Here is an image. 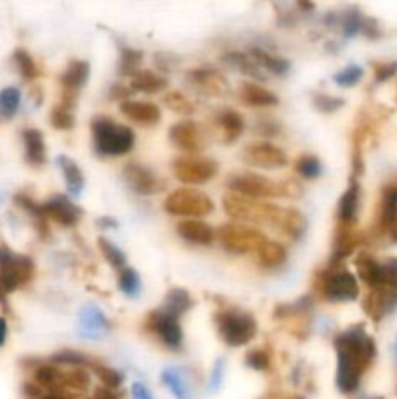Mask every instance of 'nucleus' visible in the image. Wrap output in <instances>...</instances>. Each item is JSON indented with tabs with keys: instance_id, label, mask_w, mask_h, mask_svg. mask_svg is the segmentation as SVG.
Masks as SVG:
<instances>
[{
	"instance_id": "f257e3e1",
	"label": "nucleus",
	"mask_w": 397,
	"mask_h": 399,
	"mask_svg": "<svg viewBox=\"0 0 397 399\" xmlns=\"http://www.w3.org/2000/svg\"><path fill=\"white\" fill-rule=\"evenodd\" d=\"M335 350H337V388L343 393L357 391L364 370L372 364L376 357L374 339L368 337L362 325L339 333L335 337Z\"/></svg>"
},
{
	"instance_id": "f03ea898",
	"label": "nucleus",
	"mask_w": 397,
	"mask_h": 399,
	"mask_svg": "<svg viewBox=\"0 0 397 399\" xmlns=\"http://www.w3.org/2000/svg\"><path fill=\"white\" fill-rule=\"evenodd\" d=\"M94 148L99 156H121L127 154L135 144V135L129 127L117 125L110 117H96L92 121Z\"/></svg>"
},
{
	"instance_id": "7ed1b4c3",
	"label": "nucleus",
	"mask_w": 397,
	"mask_h": 399,
	"mask_svg": "<svg viewBox=\"0 0 397 399\" xmlns=\"http://www.w3.org/2000/svg\"><path fill=\"white\" fill-rule=\"evenodd\" d=\"M224 210L232 219L267 224L271 228H277L280 214H282V207L261 203L257 199H249V197H244V195H238V193L224 195Z\"/></svg>"
},
{
	"instance_id": "20e7f679",
	"label": "nucleus",
	"mask_w": 397,
	"mask_h": 399,
	"mask_svg": "<svg viewBox=\"0 0 397 399\" xmlns=\"http://www.w3.org/2000/svg\"><path fill=\"white\" fill-rule=\"evenodd\" d=\"M214 321H217L220 337L230 347H242L253 339L257 333V321L249 312H244V309H220Z\"/></svg>"
},
{
	"instance_id": "39448f33",
	"label": "nucleus",
	"mask_w": 397,
	"mask_h": 399,
	"mask_svg": "<svg viewBox=\"0 0 397 399\" xmlns=\"http://www.w3.org/2000/svg\"><path fill=\"white\" fill-rule=\"evenodd\" d=\"M164 209L168 210L174 217H207L214 209V203L207 193L198 189H189V187H181L169 193Z\"/></svg>"
},
{
	"instance_id": "423d86ee",
	"label": "nucleus",
	"mask_w": 397,
	"mask_h": 399,
	"mask_svg": "<svg viewBox=\"0 0 397 399\" xmlns=\"http://www.w3.org/2000/svg\"><path fill=\"white\" fill-rule=\"evenodd\" d=\"M33 277V261L0 246V287L4 292L20 289Z\"/></svg>"
},
{
	"instance_id": "0eeeda50",
	"label": "nucleus",
	"mask_w": 397,
	"mask_h": 399,
	"mask_svg": "<svg viewBox=\"0 0 397 399\" xmlns=\"http://www.w3.org/2000/svg\"><path fill=\"white\" fill-rule=\"evenodd\" d=\"M228 187L249 199L285 197V181H273L257 173H234L228 180Z\"/></svg>"
},
{
	"instance_id": "6e6552de",
	"label": "nucleus",
	"mask_w": 397,
	"mask_h": 399,
	"mask_svg": "<svg viewBox=\"0 0 397 399\" xmlns=\"http://www.w3.org/2000/svg\"><path fill=\"white\" fill-rule=\"evenodd\" d=\"M222 248L230 253H249L257 251L267 238L259 230L246 226V224H224L217 232Z\"/></svg>"
},
{
	"instance_id": "1a4fd4ad",
	"label": "nucleus",
	"mask_w": 397,
	"mask_h": 399,
	"mask_svg": "<svg viewBox=\"0 0 397 399\" xmlns=\"http://www.w3.org/2000/svg\"><path fill=\"white\" fill-rule=\"evenodd\" d=\"M174 176L178 178L181 183H189V185H201L212 180L219 173V164L214 160L203 158V156H179L174 160Z\"/></svg>"
},
{
	"instance_id": "9d476101",
	"label": "nucleus",
	"mask_w": 397,
	"mask_h": 399,
	"mask_svg": "<svg viewBox=\"0 0 397 399\" xmlns=\"http://www.w3.org/2000/svg\"><path fill=\"white\" fill-rule=\"evenodd\" d=\"M321 294L329 302H348L358 296V285L355 275L348 271H326L321 279Z\"/></svg>"
},
{
	"instance_id": "9b49d317",
	"label": "nucleus",
	"mask_w": 397,
	"mask_h": 399,
	"mask_svg": "<svg viewBox=\"0 0 397 399\" xmlns=\"http://www.w3.org/2000/svg\"><path fill=\"white\" fill-rule=\"evenodd\" d=\"M146 330L152 331L168 349L178 350L183 343V333L179 328V319L168 316L166 312L156 309L146 318Z\"/></svg>"
},
{
	"instance_id": "f8f14e48",
	"label": "nucleus",
	"mask_w": 397,
	"mask_h": 399,
	"mask_svg": "<svg viewBox=\"0 0 397 399\" xmlns=\"http://www.w3.org/2000/svg\"><path fill=\"white\" fill-rule=\"evenodd\" d=\"M123 178L129 183L130 189L140 195H154L164 189V181L156 176V171H152L142 164H127L123 170Z\"/></svg>"
},
{
	"instance_id": "ddd939ff",
	"label": "nucleus",
	"mask_w": 397,
	"mask_h": 399,
	"mask_svg": "<svg viewBox=\"0 0 397 399\" xmlns=\"http://www.w3.org/2000/svg\"><path fill=\"white\" fill-rule=\"evenodd\" d=\"M189 84L203 96H226L230 92L228 80L214 69H193L187 72Z\"/></svg>"
},
{
	"instance_id": "4468645a",
	"label": "nucleus",
	"mask_w": 397,
	"mask_h": 399,
	"mask_svg": "<svg viewBox=\"0 0 397 399\" xmlns=\"http://www.w3.org/2000/svg\"><path fill=\"white\" fill-rule=\"evenodd\" d=\"M41 209H43V217L47 220H55L59 222L60 226H76L82 219V210L76 207L70 199H67L65 195H55L49 201L41 203Z\"/></svg>"
},
{
	"instance_id": "2eb2a0df",
	"label": "nucleus",
	"mask_w": 397,
	"mask_h": 399,
	"mask_svg": "<svg viewBox=\"0 0 397 399\" xmlns=\"http://www.w3.org/2000/svg\"><path fill=\"white\" fill-rule=\"evenodd\" d=\"M244 160L257 168H282L287 164V154L275 144L255 142L244 150Z\"/></svg>"
},
{
	"instance_id": "dca6fc26",
	"label": "nucleus",
	"mask_w": 397,
	"mask_h": 399,
	"mask_svg": "<svg viewBox=\"0 0 397 399\" xmlns=\"http://www.w3.org/2000/svg\"><path fill=\"white\" fill-rule=\"evenodd\" d=\"M169 140H171L178 148L185 150V152H198V150L205 148V144H207L203 130H201V127H198L197 123H193V121L176 123V125L169 129Z\"/></svg>"
},
{
	"instance_id": "f3484780",
	"label": "nucleus",
	"mask_w": 397,
	"mask_h": 399,
	"mask_svg": "<svg viewBox=\"0 0 397 399\" xmlns=\"http://www.w3.org/2000/svg\"><path fill=\"white\" fill-rule=\"evenodd\" d=\"M108 330H110V321L98 306L86 304L84 308L80 309V333H82V337L98 339Z\"/></svg>"
},
{
	"instance_id": "a211bd4d",
	"label": "nucleus",
	"mask_w": 397,
	"mask_h": 399,
	"mask_svg": "<svg viewBox=\"0 0 397 399\" xmlns=\"http://www.w3.org/2000/svg\"><path fill=\"white\" fill-rule=\"evenodd\" d=\"M396 306L397 292L389 289L372 290L364 300V309L368 312V316H372L374 319H380L382 316L389 314L391 309H396Z\"/></svg>"
},
{
	"instance_id": "6ab92c4d",
	"label": "nucleus",
	"mask_w": 397,
	"mask_h": 399,
	"mask_svg": "<svg viewBox=\"0 0 397 399\" xmlns=\"http://www.w3.org/2000/svg\"><path fill=\"white\" fill-rule=\"evenodd\" d=\"M178 234L183 239L198 246H209L214 241L217 232L210 228L207 222L203 220H183L178 224Z\"/></svg>"
},
{
	"instance_id": "aec40b11",
	"label": "nucleus",
	"mask_w": 397,
	"mask_h": 399,
	"mask_svg": "<svg viewBox=\"0 0 397 399\" xmlns=\"http://www.w3.org/2000/svg\"><path fill=\"white\" fill-rule=\"evenodd\" d=\"M121 111L125 117H129L135 123H142V125H156L160 121L158 105L149 103V101H129L125 100L121 103Z\"/></svg>"
},
{
	"instance_id": "412c9836",
	"label": "nucleus",
	"mask_w": 397,
	"mask_h": 399,
	"mask_svg": "<svg viewBox=\"0 0 397 399\" xmlns=\"http://www.w3.org/2000/svg\"><path fill=\"white\" fill-rule=\"evenodd\" d=\"M214 119H217V125H219L220 135H222L224 142H236L242 137L246 123H244L238 111L230 110V108H222L217 113Z\"/></svg>"
},
{
	"instance_id": "4be33fe9",
	"label": "nucleus",
	"mask_w": 397,
	"mask_h": 399,
	"mask_svg": "<svg viewBox=\"0 0 397 399\" xmlns=\"http://www.w3.org/2000/svg\"><path fill=\"white\" fill-rule=\"evenodd\" d=\"M239 98H242V101H246L248 105H253V108H271V105L278 103V98L273 92L259 86V84H253V82H242Z\"/></svg>"
},
{
	"instance_id": "5701e85b",
	"label": "nucleus",
	"mask_w": 397,
	"mask_h": 399,
	"mask_svg": "<svg viewBox=\"0 0 397 399\" xmlns=\"http://www.w3.org/2000/svg\"><path fill=\"white\" fill-rule=\"evenodd\" d=\"M358 207H360V187L357 181H353L339 201V222L345 226H353L357 222Z\"/></svg>"
},
{
	"instance_id": "b1692460",
	"label": "nucleus",
	"mask_w": 397,
	"mask_h": 399,
	"mask_svg": "<svg viewBox=\"0 0 397 399\" xmlns=\"http://www.w3.org/2000/svg\"><path fill=\"white\" fill-rule=\"evenodd\" d=\"M357 271L358 277L364 280L370 289H384V269L372 255L360 253L357 257Z\"/></svg>"
},
{
	"instance_id": "393cba45",
	"label": "nucleus",
	"mask_w": 397,
	"mask_h": 399,
	"mask_svg": "<svg viewBox=\"0 0 397 399\" xmlns=\"http://www.w3.org/2000/svg\"><path fill=\"white\" fill-rule=\"evenodd\" d=\"M22 139H24V146H26V160L31 166H43L47 160L43 133L37 129H26L22 133Z\"/></svg>"
},
{
	"instance_id": "a878e982",
	"label": "nucleus",
	"mask_w": 397,
	"mask_h": 399,
	"mask_svg": "<svg viewBox=\"0 0 397 399\" xmlns=\"http://www.w3.org/2000/svg\"><path fill=\"white\" fill-rule=\"evenodd\" d=\"M90 74V65L86 60H70L67 70L62 72L60 76V84H62V90L74 92L78 94V90L86 84Z\"/></svg>"
},
{
	"instance_id": "bb28decb",
	"label": "nucleus",
	"mask_w": 397,
	"mask_h": 399,
	"mask_svg": "<svg viewBox=\"0 0 397 399\" xmlns=\"http://www.w3.org/2000/svg\"><path fill=\"white\" fill-rule=\"evenodd\" d=\"M306 226H308V222H306V217L296 209H282V214H280V220H278L277 230L278 232H282L285 236L292 239H300L304 236V232H306Z\"/></svg>"
},
{
	"instance_id": "cd10ccee",
	"label": "nucleus",
	"mask_w": 397,
	"mask_h": 399,
	"mask_svg": "<svg viewBox=\"0 0 397 399\" xmlns=\"http://www.w3.org/2000/svg\"><path fill=\"white\" fill-rule=\"evenodd\" d=\"M130 86L135 90L140 92H149V94H154V92H162L166 86H168V80L164 76H160L152 70H137L133 76H130Z\"/></svg>"
},
{
	"instance_id": "c85d7f7f",
	"label": "nucleus",
	"mask_w": 397,
	"mask_h": 399,
	"mask_svg": "<svg viewBox=\"0 0 397 399\" xmlns=\"http://www.w3.org/2000/svg\"><path fill=\"white\" fill-rule=\"evenodd\" d=\"M193 306V300H191V294H189L185 289H171L166 296V302H164V308L162 312H166L168 316H174L178 318L183 316L185 312H189Z\"/></svg>"
},
{
	"instance_id": "c756f323",
	"label": "nucleus",
	"mask_w": 397,
	"mask_h": 399,
	"mask_svg": "<svg viewBox=\"0 0 397 399\" xmlns=\"http://www.w3.org/2000/svg\"><path fill=\"white\" fill-rule=\"evenodd\" d=\"M57 162H59L60 170H62V176H65L69 191L74 197H78L82 189H84V176L80 171L78 164L74 160H70L69 156H59Z\"/></svg>"
},
{
	"instance_id": "7c9ffc66",
	"label": "nucleus",
	"mask_w": 397,
	"mask_h": 399,
	"mask_svg": "<svg viewBox=\"0 0 397 399\" xmlns=\"http://www.w3.org/2000/svg\"><path fill=\"white\" fill-rule=\"evenodd\" d=\"M257 261L263 267H278L287 261V248L278 241L267 239L257 250Z\"/></svg>"
},
{
	"instance_id": "2f4dec72",
	"label": "nucleus",
	"mask_w": 397,
	"mask_h": 399,
	"mask_svg": "<svg viewBox=\"0 0 397 399\" xmlns=\"http://www.w3.org/2000/svg\"><path fill=\"white\" fill-rule=\"evenodd\" d=\"M251 59L257 62L259 67H265L267 70H271L273 74H278V76H285L290 70V62L287 59H280V57H275L271 55L265 49H253L251 51Z\"/></svg>"
},
{
	"instance_id": "473e14b6",
	"label": "nucleus",
	"mask_w": 397,
	"mask_h": 399,
	"mask_svg": "<svg viewBox=\"0 0 397 399\" xmlns=\"http://www.w3.org/2000/svg\"><path fill=\"white\" fill-rule=\"evenodd\" d=\"M224 59L228 60V65H232L234 69H238L242 74H248V76H253V78H265L263 72H261V67H259L255 60L251 59L249 55H244V53H228Z\"/></svg>"
},
{
	"instance_id": "72a5a7b5",
	"label": "nucleus",
	"mask_w": 397,
	"mask_h": 399,
	"mask_svg": "<svg viewBox=\"0 0 397 399\" xmlns=\"http://www.w3.org/2000/svg\"><path fill=\"white\" fill-rule=\"evenodd\" d=\"M33 378L40 388H57L59 384H62V372L51 364H41L33 372Z\"/></svg>"
},
{
	"instance_id": "f704fd0d",
	"label": "nucleus",
	"mask_w": 397,
	"mask_h": 399,
	"mask_svg": "<svg viewBox=\"0 0 397 399\" xmlns=\"http://www.w3.org/2000/svg\"><path fill=\"white\" fill-rule=\"evenodd\" d=\"M162 382L169 388V391L176 396V399H189V391L185 382L181 378L178 368H166L162 372Z\"/></svg>"
},
{
	"instance_id": "c9c22d12",
	"label": "nucleus",
	"mask_w": 397,
	"mask_h": 399,
	"mask_svg": "<svg viewBox=\"0 0 397 399\" xmlns=\"http://www.w3.org/2000/svg\"><path fill=\"white\" fill-rule=\"evenodd\" d=\"M20 108V92L18 88H4L0 90V115L10 119Z\"/></svg>"
},
{
	"instance_id": "e433bc0d",
	"label": "nucleus",
	"mask_w": 397,
	"mask_h": 399,
	"mask_svg": "<svg viewBox=\"0 0 397 399\" xmlns=\"http://www.w3.org/2000/svg\"><path fill=\"white\" fill-rule=\"evenodd\" d=\"M99 250H101V253L105 255V260L110 261V265L113 267V269H125L127 267V257H125V253L113 244V241H110V239L105 238H99Z\"/></svg>"
},
{
	"instance_id": "4c0bfd02",
	"label": "nucleus",
	"mask_w": 397,
	"mask_h": 399,
	"mask_svg": "<svg viewBox=\"0 0 397 399\" xmlns=\"http://www.w3.org/2000/svg\"><path fill=\"white\" fill-rule=\"evenodd\" d=\"M90 366L94 370V374L101 380L103 388L115 389L123 384V374L117 372L115 368H110V366H105V364H98V362H90Z\"/></svg>"
},
{
	"instance_id": "58836bf2",
	"label": "nucleus",
	"mask_w": 397,
	"mask_h": 399,
	"mask_svg": "<svg viewBox=\"0 0 397 399\" xmlns=\"http://www.w3.org/2000/svg\"><path fill=\"white\" fill-rule=\"evenodd\" d=\"M60 386L70 388L72 391H86L90 388V374L82 368L62 372V384Z\"/></svg>"
},
{
	"instance_id": "ea45409f",
	"label": "nucleus",
	"mask_w": 397,
	"mask_h": 399,
	"mask_svg": "<svg viewBox=\"0 0 397 399\" xmlns=\"http://www.w3.org/2000/svg\"><path fill=\"white\" fill-rule=\"evenodd\" d=\"M14 62H16V67L20 70L22 78L24 80H33L40 74L35 60H33V57H31L26 49H18L14 53Z\"/></svg>"
},
{
	"instance_id": "a19ab883",
	"label": "nucleus",
	"mask_w": 397,
	"mask_h": 399,
	"mask_svg": "<svg viewBox=\"0 0 397 399\" xmlns=\"http://www.w3.org/2000/svg\"><path fill=\"white\" fill-rule=\"evenodd\" d=\"M119 289L130 296V298H135L137 294L140 292V277L137 271L129 269V267H125V269L119 273Z\"/></svg>"
},
{
	"instance_id": "79ce46f5",
	"label": "nucleus",
	"mask_w": 397,
	"mask_h": 399,
	"mask_svg": "<svg viewBox=\"0 0 397 399\" xmlns=\"http://www.w3.org/2000/svg\"><path fill=\"white\" fill-rule=\"evenodd\" d=\"M164 103L168 105L169 110H174L176 113H185V115H191L195 111V105L193 101L189 100L187 96H183L181 92H168L164 96Z\"/></svg>"
},
{
	"instance_id": "37998d69",
	"label": "nucleus",
	"mask_w": 397,
	"mask_h": 399,
	"mask_svg": "<svg viewBox=\"0 0 397 399\" xmlns=\"http://www.w3.org/2000/svg\"><path fill=\"white\" fill-rule=\"evenodd\" d=\"M296 171L302 176V178H306V180H316L321 176V162H319L316 156H302V158L296 162Z\"/></svg>"
},
{
	"instance_id": "c03bdc74",
	"label": "nucleus",
	"mask_w": 397,
	"mask_h": 399,
	"mask_svg": "<svg viewBox=\"0 0 397 399\" xmlns=\"http://www.w3.org/2000/svg\"><path fill=\"white\" fill-rule=\"evenodd\" d=\"M142 60V53L137 49H130V47H121V60H119V69L123 74H129L133 76L137 72V67Z\"/></svg>"
},
{
	"instance_id": "a18cd8bd",
	"label": "nucleus",
	"mask_w": 397,
	"mask_h": 399,
	"mask_svg": "<svg viewBox=\"0 0 397 399\" xmlns=\"http://www.w3.org/2000/svg\"><path fill=\"white\" fill-rule=\"evenodd\" d=\"M51 123H53V127L55 129L60 130H69L72 129V125H74V115H72V111L69 108H65V105H55L53 111H51Z\"/></svg>"
},
{
	"instance_id": "49530a36",
	"label": "nucleus",
	"mask_w": 397,
	"mask_h": 399,
	"mask_svg": "<svg viewBox=\"0 0 397 399\" xmlns=\"http://www.w3.org/2000/svg\"><path fill=\"white\" fill-rule=\"evenodd\" d=\"M362 74H364V70L360 69L358 65H348L347 69H343L341 72H337L333 80H335V84L343 86V88H350V86H355V84L360 82Z\"/></svg>"
},
{
	"instance_id": "de8ad7c7",
	"label": "nucleus",
	"mask_w": 397,
	"mask_h": 399,
	"mask_svg": "<svg viewBox=\"0 0 397 399\" xmlns=\"http://www.w3.org/2000/svg\"><path fill=\"white\" fill-rule=\"evenodd\" d=\"M341 28L347 37H353L355 33L364 28V18L357 10H348L345 16H341Z\"/></svg>"
},
{
	"instance_id": "09e8293b",
	"label": "nucleus",
	"mask_w": 397,
	"mask_h": 399,
	"mask_svg": "<svg viewBox=\"0 0 397 399\" xmlns=\"http://www.w3.org/2000/svg\"><path fill=\"white\" fill-rule=\"evenodd\" d=\"M53 362H59V364H70V366H84V364H88L92 360L86 357V355H82L78 350H60L57 355H53Z\"/></svg>"
},
{
	"instance_id": "8fccbe9b",
	"label": "nucleus",
	"mask_w": 397,
	"mask_h": 399,
	"mask_svg": "<svg viewBox=\"0 0 397 399\" xmlns=\"http://www.w3.org/2000/svg\"><path fill=\"white\" fill-rule=\"evenodd\" d=\"M246 362H248L249 368L257 370H267L269 364H271V357H269V353L265 349H255L248 353V357H246Z\"/></svg>"
},
{
	"instance_id": "3c124183",
	"label": "nucleus",
	"mask_w": 397,
	"mask_h": 399,
	"mask_svg": "<svg viewBox=\"0 0 397 399\" xmlns=\"http://www.w3.org/2000/svg\"><path fill=\"white\" fill-rule=\"evenodd\" d=\"M312 101H314V105H316L319 111H326V113L339 110V108L345 103L341 98H333V96H328V94H314Z\"/></svg>"
},
{
	"instance_id": "603ef678",
	"label": "nucleus",
	"mask_w": 397,
	"mask_h": 399,
	"mask_svg": "<svg viewBox=\"0 0 397 399\" xmlns=\"http://www.w3.org/2000/svg\"><path fill=\"white\" fill-rule=\"evenodd\" d=\"M382 269H384V289L397 290V260L384 263Z\"/></svg>"
},
{
	"instance_id": "864d4df0",
	"label": "nucleus",
	"mask_w": 397,
	"mask_h": 399,
	"mask_svg": "<svg viewBox=\"0 0 397 399\" xmlns=\"http://www.w3.org/2000/svg\"><path fill=\"white\" fill-rule=\"evenodd\" d=\"M224 370H226V360L219 359L214 362V366H212V372H210L209 388L212 389V391H217V389L222 386V382H224Z\"/></svg>"
},
{
	"instance_id": "5fc2aeb1",
	"label": "nucleus",
	"mask_w": 397,
	"mask_h": 399,
	"mask_svg": "<svg viewBox=\"0 0 397 399\" xmlns=\"http://www.w3.org/2000/svg\"><path fill=\"white\" fill-rule=\"evenodd\" d=\"M130 393H133V399H152V396H150V391L146 389V386H144V384H140V382L133 384Z\"/></svg>"
},
{
	"instance_id": "6e6d98bb",
	"label": "nucleus",
	"mask_w": 397,
	"mask_h": 399,
	"mask_svg": "<svg viewBox=\"0 0 397 399\" xmlns=\"http://www.w3.org/2000/svg\"><path fill=\"white\" fill-rule=\"evenodd\" d=\"M374 69H376V80H380V82H382V80H387L394 72H396V67H394V65H389V67H386V65H376Z\"/></svg>"
},
{
	"instance_id": "4d7b16f0",
	"label": "nucleus",
	"mask_w": 397,
	"mask_h": 399,
	"mask_svg": "<svg viewBox=\"0 0 397 399\" xmlns=\"http://www.w3.org/2000/svg\"><path fill=\"white\" fill-rule=\"evenodd\" d=\"M94 399H119V396L110 388H98L96 389V393H94Z\"/></svg>"
},
{
	"instance_id": "13d9d810",
	"label": "nucleus",
	"mask_w": 397,
	"mask_h": 399,
	"mask_svg": "<svg viewBox=\"0 0 397 399\" xmlns=\"http://www.w3.org/2000/svg\"><path fill=\"white\" fill-rule=\"evenodd\" d=\"M129 96V90L125 88V86H115L113 90H111V98L113 100H119V98H127Z\"/></svg>"
},
{
	"instance_id": "bf43d9fd",
	"label": "nucleus",
	"mask_w": 397,
	"mask_h": 399,
	"mask_svg": "<svg viewBox=\"0 0 397 399\" xmlns=\"http://www.w3.org/2000/svg\"><path fill=\"white\" fill-rule=\"evenodd\" d=\"M6 335H8V323H6V319L0 318V347L4 345V341H6Z\"/></svg>"
},
{
	"instance_id": "052dcab7",
	"label": "nucleus",
	"mask_w": 397,
	"mask_h": 399,
	"mask_svg": "<svg viewBox=\"0 0 397 399\" xmlns=\"http://www.w3.org/2000/svg\"><path fill=\"white\" fill-rule=\"evenodd\" d=\"M24 391L28 393V396H40V386H33V384H26L24 386Z\"/></svg>"
},
{
	"instance_id": "680f3d73",
	"label": "nucleus",
	"mask_w": 397,
	"mask_h": 399,
	"mask_svg": "<svg viewBox=\"0 0 397 399\" xmlns=\"http://www.w3.org/2000/svg\"><path fill=\"white\" fill-rule=\"evenodd\" d=\"M43 399H72V398H69V396L62 393V391H51L47 396H43Z\"/></svg>"
},
{
	"instance_id": "e2e57ef3",
	"label": "nucleus",
	"mask_w": 397,
	"mask_h": 399,
	"mask_svg": "<svg viewBox=\"0 0 397 399\" xmlns=\"http://www.w3.org/2000/svg\"><path fill=\"white\" fill-rule=\"evenodd\" d=\"M98 224L101 226V228H115V226H117V224H115L111 219H99Z\"/></svg>"
},
{
	"instance_id": "0e129e2a",
	"label": "nucleus",
	"mask_w": 397,
	"mask_h": 399,
	"mask_svg": "<svg viewBox=\"0 0 397 399\" xmlns=\"http://www.w3.org/2000/svg\"><path fill=\"white\" fill-rule=\"evenodd\" d=\"M4 294H6V292L0 287V304H6V296H4Z\"/></svg>"
},
{
	"instance_id": "69168bd1",
	"label": "nucleus",
	"mask_w": 397,
	"mask_h": 399,
	"mask_svg": "<svg viewBox=\"0 0 397 399\" xmlns=\"http://www.w3.org/2000/svg\"><path fill=\"white\" fill-rule=\"evenodd\" d=\"M376 399H382V398H376Z\"/></svg>"
},
{
	"instance_id": "338daca9",
	"label": "nucleus",
	"mask_w": 397,
	"mask_h": 399,
	"mask_svg": "<svg viewBox=\"0 0 397 399\" xmlns=\"http://www.w3.org/2000/svg\"><path fill=\"white\" fill-rule=\"evenodd\" d=\"M90 399H94V398H90Z\"/></svg>"
},
{
	"instance_id": "774afa93",
	"label": "nucleus",
	"mask_w": 397,
	"mask_h": 399,
	"mask_svg": "<svg viewBox=\"0 0 397 399\" xmlns=\"http://www.w3.org/2000/svg\"><path fill=\"white\" fill-rule=\"evenodd\" d=\"M396 349H397V345H396Z\"/></svg>"
}]
</instances>
